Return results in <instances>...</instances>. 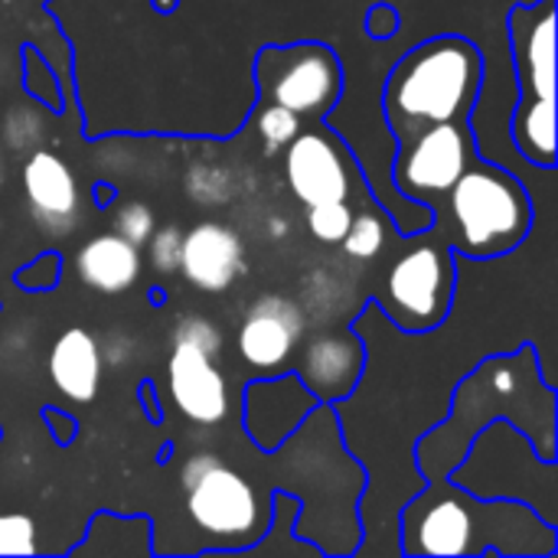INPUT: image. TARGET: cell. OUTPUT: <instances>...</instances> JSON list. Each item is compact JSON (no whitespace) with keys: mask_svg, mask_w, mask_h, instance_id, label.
I'll list each match as a JSON object with an SVG mask.
<instances>
[{"mask_svg":"<svg viewBox=\"0 0 558 558\" xmlns=\"http://www.w3.org/2000/svg\"><path fill=\"white\" fill-rule=\"evenodd\" d=\"M255 72L262 101H275L298 118H324L343 92L340 59L324 43L265 46Z\"/></svg>","mask_w":558,"mask_h":558,"instance_id":"cell-10","label":"cell"},{"mask_svg":"<svg viewBox=\"0 0 558 558\" xmlns=\"http://www.w3.org/2000/svg\"><path fill=\"white\" fill-rule=\"evenodd\" d=\"M141 248L124 242L114 232L95 235L88 245L75 252V275L85 288L101 294H121L137 281Z\"/></svg>","mask_w":558,"mask_h":558,"instance_id":"cell-19","label":"cell"},{"mask_svg":"<svg viewBox=\"0 0 558 558\" xmlns=\"http://www.w3.org/2000/svg\"><path fill=\"white\" fill-rule=\"evenodd\" d=\"M255 128L262 134V144H265V154H278L281 147H288L298 131H301V118L275 101H262L258 111H255Z\"/></svg>","mask_w":558,"mask_h":558,"instance_id":"cell-21","label":"cell"},{"mask_svg":"<svg viewBox=\"0 0 558 558\" xmlns=\"http://www.w3.org/2000/svg\"><path fill=\"white\" fill-rule=\"evenodd\" d=\"M363 373H366V350H363V337L353 327L327 330L307 340L294 369V376L320 405L347 402L360 389Z\"/></svg>","mask_w":558,"mask_h":558,"instance_id":"cell-12","label":"cell"},{"mask_svg":"<svg viewBox=\"0 0 558 558\" xmlns=\"http://www.w3.org/2000/svg\"><path fill=\"white\" fill-rule=\"evenodd\" d=\"M252 389L262 399L242 392L245 435L265 454H271L278 445H284V438H291L301 428V422L320 405L294 373L278 376V379H255Z\"/></svg>","mask_w":558,"mask_h":558,"instance_id":"cell-13","label":"cell"},{"mask_svg":"<svg viewBox=\"0 0 558 558\" xmlns=\"http://www.w3.org/2000/svg\"><path fill=\"white\" fill-rule=\"evenodd\" d=\"M222 350V333L203 314H183L173 327V353L167 363L173 405L196 425H219L229 418V386L213 366Z\"/></svg>","mask_w":558,"mask_h":558,"instance_id":"cell-9","label":"cell"},{"mask_svg":"<svg viewBox=\"0 0 558 558\" xmlns=\"http://www.w3.org/2000/svg\"><path fill=\"white\" fill-rule=\"evenodd\" d=\"M3 177H7V170H3V160H0V183H3Z\"/></svg>","mask_w":558,"mask_h":558,"instance_id":"cell-31","label":"cell"},{"mask_svg":"<svg viewBox=\"0 0 558 558\" xmlns=\"http://www.w3.org/2000/svg\"><path fill=\"white\" fill-rule=\"evenodd\" d=\"M448 481L477 497L520 500L558 526L556 461L539 458L533 441L507 418L490 422L471 438L468 454L451 468Z\"/></svg>","mask_w":558,"mask_h":558,"instance_id":"cell-5","label":"cell"},{"mask_svg":"<svg viewBox=\"0 0 558 558\" xmlns=\"http://www.w3.org/2000/svg\"><path fill=\"white\" fill-rule=\"evenodd\" d=\"M468 163H471L468 118L438 121L418 131L409 141V147L399 150L396 186L412 199H422L428 193H448Z\"/></svg>","mask_w":558,"mask_h":558,"instance_id":"cell-11","label":"cell"},{"mask_svg":"<svg viewBox=\"0 0 558 558\" xmlns=\"http://www.w3.org/2000/svg\"><path fill=\"white\" fill-rule=\"evenodd\" d=\"M46 418L59 425V428H56V438H59V441H69V438H72V428H75V425H72V418H65V415L59 418V412H52V409L46 412Z\"/></svg>","mask_w":558,"mask_h":558,"instance_id":"cell-28","label":"cell"},{"mask_svg":"<svg viewBox=\"0 0 558 558\" xmlns=\"http://www.w3.org/2000/svg\"><path fill=\"white\" fill-rule=\"evenodd\" d=\"M507 418L536 448L539 458L556 461V389L546 383L536 347L523 343L517 353L481 360L454 389L448 415L418 438L415 464L422 481H441L468 454L471 438L490 422Z\"/></svg>","mask_w":558,"mask_h":558,"instance_id":"cell-1","label":"cell"},{"mask_svg":"<svg viewBox=\"0 0 558 558\" xmlns=\"http://www.w3.org/2000/svg\"><path fill=\"white\" fill-rule=\"evenodd\" d=\"M402 556H504L549 558L558 549V526L533 507L504 497H477L448 477L425 481L399 510Z\"/></svg>","mask_w":558,"mask_h":558,"instance_id":"cell-2","label":"cell"},{"mask_svg":"<svg viewBox=\"0 0 558 558\" xmlns=\"http://www.w3.org/2000/svg\"><path fill=\"white\" fill-rule=\"evenodd\" d=\"M454 252L441 242H425L392 262L376 307L402 333H432L448 320L454 307Z\"/></svg>","mask_w":558,"mask_h":558,"instance_id":"cell-8","label":"cell"},{"mask_svg":"<svg viewBox=\"0 0 558 558\" xmlns=\"http://www.w3.org/2000/svg\"><path fill=\"white\" fill-rule=\"evenodd\" d=\"M307 229L314 232L317 242H327V245H340V239L347 235L350 222H353V209L347 199H330V203H320V206H307Z\"/></svg>","mask_w":558,"mask_h":558,"instance_id":"cell-22","label":"cell"},{"mask_svg":"<svg viewBox=\"0 0 558 558\" xmlns=\"http://www.w3.org/2000/svg\"><path fill=\"white\" fill-rule=\"evenodd\" d=\"M150 262L160 275H173L180 271V255H183V232L177 226H163V229H154L150 239Z\"/></svg>","mask_w":558,"mask_h":558,"instance_id":"cell-25","label":"cell"},{"mask_svg":"<svg viewBox=\"0 0 558 558\" xmlns=\"http://www.w3.org/2000/svg\"><path fill=\"white\" fill-rule=\"evenodd\" d=\"M386 239H389V226H386V216L376 209V213H356L353 216V222H350V229H347V235L340 239V245H343V252L350 255V258H360V262H366V258H376L383 248H386Z\"/></svg>","mask_w":558,"mask_h":558,"instance_id":"cell-20","label":"cell"},{"mask_svg":"<svg viewBox=\"0 0 558 558\" xmlns=\"http://www.w3.org/2000/svg\"><path fill=\"white\" fill-rule=\"evenodd\" d=\"M49 376L52 386L69 396L72 402H95L101 386V347L98 340L82 330L69 327L49 353Z\"/></svg>","mask_w":558,"mask_h":558,"instance_id":"cell-18","label":"cell"},{"mask_svg":"<svg viewBox=\"0 0 558 558\" xmlns=\"http://www.w3.org/2000/svg\"><path fill=\"white\" fill-rule=\"evenodd\" d=\"M458 226L461 258H500L517 252L533 229V203L526 186L487 160L468 163L448 190Z\"/></svg>","mask_w":558,"mask_h":558,"instance_id":"cell-6","label":"cell"},{"mask_svg":"<svg viewBox=\"0 0 558 558\" xmlns=\"http://www.w3.org/2000/svg\"><path fill=\"white\" fill-rule=\"evenodd\" d=\"M484 82V56L464 36H435L399 59L386 82V118L396 134L468 118Z\"/></svg>","mask_w":558,"mask_h":558,"instance_id":"cell-3","label":"cell"},{"mask_svg":"<svg viewBox=\"0 0 558 558\" xmlns=\"http://www.w3.org/2000/svg\"><path fill=\"white\" fill-rule=\"evenodd\" d=\"M180 487L190 520L203 533L229 539L226 553H245L271 523L255 484L216 454H193L180 471Z\"/></svg>","mask_w":558,"mask_h":558,"instance_id":"cell-7","label":"cell"},{"mask_svg":"<svg viewBox=\"0 0 558 558\" xmlns=\"http://www.w3.org/2000/svg\"><path fill=\"white\" fill-rule=\"evenodd\" d=\"M304 311L281 294L258 298L239 327L235 350L252 369H278L291 360L298 340L304 337Z\"/></svg>","mask_w":558,"mask_h":558,"instance_id":"cell-14","label":"cell"},{"mask_svg":"<svg viewBox=\"0 0 558 558\" xmlns=\"http://www.w3.org/2000/svg\"><path fill=\"white\" fill-rule=\"evenodd\" d=\"M157 7H160V13H170L173 10V0H157Z\"/></svg>","mask_w":558,"mask_h":558,"instance_id":"cell-30","label":"cell"},{"mask_svg":"<svg viewBox=\"0 0 558 558\" xmlns=\"http://www.w3.org/2000/svg\"><path fill=\"white\" fill-rule=\"evenodd\" d=\"M510 49L520 78L513 111V144L539 167L553 170L556 144V0L520 3L510 13Z\"/></svg>","mask_w":558,"mask_h":558,"instance_id":"cell-4","label":"cell"},{"mask_svg":"<svg viewBox=\"0 0 558 558\" xmlns=\"http://www.w3.org/2000/svg\"><path fill=\"white\" fill-rule=\"evenodd\" d=\"M114 235H121L124 242H131L134 248H141V245H147V239H150V232L157 229V219H154V209L147 206V203H141V199H131V203H124L118 213H114Z\"/></svg>","mask_w":558,"mask_h":558,"instance_id":"cell-23","label":"cell"},{"mask_svg":"<svg viewBox=\"0 0 558 558\" xmlns=\"http://www.w3.org/2000/svg\"><path fill=\"white\" fill-rule=\"evenodd\" d=\"M288 229H291V226H288L284 216H271V219H268V235H271V239H284Z\"/></svg>","mask_w":558,"mask_h":558,"instance_id":"cell-29","label":"cell"},{"mask_svg":"<svg viewBox=\"0 0 558 558\" xmlns=\"http://www.w3.org/2000/svg\"><path fill=\"white\" fill-rule=\"evenodd\" d=\"M190 199L196 203H226L229 199V177L216 167H196L186 177Z\"/></svg>","mask_w":558,"mask_h":558,"instance_id":"cell-26","label":"cell"},{"mask_svg":"<svg viewBox=\"0 0 558 558\" xmlns=\"http://www.w3.org/2000/svg\"><path fill=\"white\" fill-rule=\"evenodd\" d=\"M284 177L304 206L350 199V167L330 134L298 131L284 154Z\"/></svg>","mask_w":558,"mask_h":558,"instance_id":"cell-15","label":"cell"},{"mask_svg":"<svg viewBox=\"0 0 558 558\" xmlns=\"http://www.w3.org/2000/svg\"><path fill=\"white\" fill-rule=\"evenodd\" d=\"M396 23H399V20H396V10L386 7V3H379V7L369 10V23H366V26H369V36H373V39H389V36L396 33Z\"/></svg>","mask_w":558,"mask_h":558,"instance_id":"cell-27","label":"cell"},{"mask_svg":"<svg viewBox=\"0 0 558 558\" xmlns=\"http://www.w3.org/2000/svg\"><path fill=\"white\" fill-rule=\"evenodd\" d=\"M23 193L33 213V222L49 235H65L78 222V183L72 167L52 154L36 150L23 163Z\"/></svg>","mask_w":558,"mask_h":558,"instance_id":"cell-16","label":"cell"},{"mask_svg":"<svg viewBox=\"0 0 558 558\" xmlns=\"http://www.w3.org/2000/svg\"><path fill=\"white\" fill-rule=\"evenodd\" d=\"M36 523L26 513H0V556H36Z\"/></svg>","mask_w":558,"mask_h":558,"instance_id":"cell-24","label":"cell"},{"mask_svg":"<svg viewBox=\"0 0 558 558\" xmlns=\"http://www.w3.org/2000/svg\"><path fill=\"white\" fill-rule=\"evenodd\" d=\"M180 275L199 291H229L245 275V248L226 222H199L183 232Z\"/></svg>","mask_w":558,"mask_h":558,"instance_id":"cell-17","label":"cell"}]
</instances>
